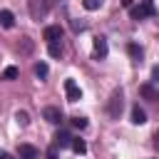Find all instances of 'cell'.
I'll use <instances>...</instances> for the list:
<instances>
[{
  "instance_id": "obj_1",
  "label": "cell",
  "mask_w": 159,
  "mask_h": 159,
  "mask_svg": "<svg viewBox=\"0 0 159 159\" xmlns=\"http://www.w3.org/2000/svg\"><path fill=\"white\" fill-rule=\"evenodd\" d=\"M107 114L112 119H119L122 114V89H114L112 97H109V104H107Z\"/></svg>"
},
{
  "instance_id": "obj_2",
  "label": "cell",
  "mask_w": 159,
  "mask_h": 159,
  "mask_svg": "<svg viewBox=\"0 0 159 159\" xmlns=\"http://www.w3.org/2000/svg\"><path fill=\"white\" fill-rule=\"evenodd\" d=\"M154 12H157V10H154V5H144V2H142V5H132V7H129L132 20H137V22H139V20H144V17H152Z\"/></svg>"
},
{
  "instance_id": "obj_3",
  "label": "cell",
  "mask_w": 159,
  "mask_h": 159,
  "mask_svg": "<svg viewBox=\"0 0 159 159\" xmlns=\"http://www.w3.org/2000/svg\"><path fill=\"white\" fill-rule=\"evenodd\" d=\"M27 5H30V15L35 20H42L47 15V10H50V2L47 0H27Z\"/></svg>"
},
{
  "instance_id": "obj_4",
  "label": "cell",
  "mask_w": 159,
  "mask_h": 159,
  "mask_svg": "<svg viewBox=\"0 0 159 159\" xmlns=\"http://www.w3.org/2000/svg\"><path fill=\"white\" fill-rule=\"evenodd\" d=\"M107 52H109L107 40H104L102 35H97V37L92 40V57H94V60H104V57H107Z\"/></svg>"
},
{
  "instance_id": "obj_5",
  "label": "cell",
  "mask_w": 159,
  "mask_h": 159,
  "mask_svg": "<svg viewBox=\"0 0 159 159\" xmlns=\"http://www.w3.org/2000/svg\"><path fill=\"white\" fill-rule=\"evenodd\" d=\"M62 35H65V30H62L60 25H47V27L42 30V40H45L47 45H50V42H60Z\"/></svg>"
},
{
  "instance_id": "obj_6",
  "label": "cell",
  "mask_w": 159,
  "mask_h": 159,
  "mask_svg": "<svg viewBox=\"0 0 159 159\" xmlns=\"http://www.w3.org/2000/svg\"><path fill=\"white\" fill-rule=\"evenodd\" d=\"M65 97H67V102H80L82 99V89L77 87L75 80H65Z\"/></svg>"
},
{
  "instance_id": "obj_7",
  "label": "cell",
  "mask_w": 159,
  "mask_h": 159,
  "mask_svg": "<svg viewBox=\"0 0 159 159\" xmlns=\"http://www.w3.org/2000/svg\"><path fill=\"white\" fill-rule=\"evenodd\" d=\"M42 117H45L50 124H62V119H65V114L60 112V107H45V109H42Z\"/></svg>"
},
{
  "instance_id": "obj_8",
  "label": "cell",
  "mask_w": 159,
  "mask_h": 159,
  "mask_svg": "<svg viewBox=\"0 0 159 159\" xmlns=\"http://www.w3.org/2000/svg\"><path fill=\"white\" fill-rule=\"evenodd\" d=\"M72 134L67 132V129H60L57 134H55V147H60V149H65V147H72Z\"/></svg>"
},
{
  "instance_id": "obj_9",
  "label": "cell",
  "mask_w": 159,
  "mask_h": 159,
  "mask_svg": "<svg viewBox=\"0 0 159 159\" xmlns=\"http://www.w3.org/2000/svg\"><path fill=\"white\" fill-rule=\"evenodd\" d=\"M37 154H40V152H37L32 144H20V147H17V157H20V159H37Z\"/></svg>"
},
{
  "instance_id": "obj_10",
  "label": "cell",
  "mask_w": 159,
  "mask_h": 159,
  "mask_svg": "<svg viewBox=\"0 0 159 159\" xmlns=\"http://www.w3.org/2000/svg\"><path fill=\"white\" fill-rule=\"evenodd\" d=\"M132 124H137V127L147 124V112H144L139 104H134V107H132Z\"/></svg>"
},
{
  "instance_id": "obj_11",
  "label": "cell",
  "mask_w": 159,
  "mask_h": 159,
  "mask_svg": "<svg viewBox=\"0 0 159 159\" xmlns=\"http://www.w3.org/2000/svg\"><path fill=\"white\" fill-rule=\"evenodd\" d=\"M127 52H129V57H132L134 62H142V57H144V50H142V45H137V42H129V45H127Z\"/></svg>"
},
{
  "instance_id": "obj_12",
  "label": "cell",
  "mask_w": 159,
  "mask_h": 159,
  "mask_svg": "<svg viewBox=\"0 0 159 159\" xmlns=\"http://www.w3.org/2000/svg\"><path fill=\"white\" fill-rule=\"evenodd\" d=\"M12 25H15V15H12L10 10H0V27L10 30Z\"/></svg>"
},
{
  "instance_id": "obj_13",
  "label": "cell",
  "mask_w": 159,
  "mask_h": 159,
  "mask_svg": "<svg viewBox=\"0 0 159 159\" xmlns=\"http://www.w3.org/2000/svg\"><path fill=\"white\" fill-rule=\"evenodd\" d=\"M17 75H20V70H17L15 65H7V67L2 70V80H17Z\"/></svg>"
},
{
  "instance_id": "obj_14",
  "label": "cell",
  "mask_w": 159,
  "mask_h": 159,
  "mask_svg": "<svg viewBox=\"0 0 159 159\" xmlns=\"http://www.w3.org/2000/svg\"><path fill=\"white\" fill-rule=\"evenodd\" d=\"M15 122H17L20 127H27V124H30V114H27L25 109H17V112H15Z\"/></svg>"
},
{
  "instance_id": "obj_15",
  "label": "cell",
  "mask_w": 159,
  "mask_h": 159,
  "mask_svg": "<svg viewBox=\"0 0 159 159\" xmlns=\"http://www.w3.org/2000/svg\"><path fill=\"white\" fill-rule=\"evenodd\" d=\"M72 152H75V154H84V152H87V144H84V139L75 137V139H72Z\"/></svg>"
},
{
  "instance_id": "obj_16",
  "label": "cell",
  "mask_w": 159,
  "mask_h": 159,
  "mask_svg": "<svg viewBox=\"0 0 159 159\" xmlns=\"http://www.w3.org/2000/svg\"><path fill=\"white\" fill-rule=\"evenodd\" d=\"M47 52H50V57H62L65 50H62L60 42H50V45H47Z\"/></svg>"
},
{
  "instance_id": "obj_17",
  "label": "cell",
  "mask_w": 159,
  "mask_h": 159,
  "mask_svg": "<svg viewBox=\"0 0 159 159\" xmlns=\"http://www.w3.org/2000/svg\"><path fill=\"white\" fill-rule=\"evenodd\" d=\"M47 72H50V67H47L45 62H37V65H35V77H37V80H45Z\"/></svg>"
},
{
  "instance_id": "obj_18",
  "label": "cell",
  "mask_w": 159,
  "mask_h": 159,
  "mask_svg": "<svg viewBox=\"0 0 159 159\" xmlns=\"http://www.w3.org/2000/svg\"><path fill=\"white\" fill-rule=\"evenodd\" d=\"M139 92H142L147 99H159V94L154 92V87H152V84H142V87H139Z\"/></svg>"
},
{
  "instance_id": "obj_19",
  "label": "cell",
  "mask_w": 159,
  "mask_h": 159,
  "mask_svg": "<svg viewBox=\"0 0 159 159\" xmlns=\"http://www.w3.org/2000/svg\"><path fill=\"white\" fill-rule=\"evenodd\" d=\"M102 2H104V0H82V5H84V10H89V12H94V10H99V7H102Z\"/></svg>"
},
{
  "instance_id": "obj_20",
  "label": "cell",
  "mask_w": 159,
  "mask_h": 159,
  "mask_svg": "<svg viewBox=\"0 0 159 159\" xmlns=\"http://www.w3.org/2000/svg\"><path fill=\"white\" fill-rule=\"evenodd\" d=\"M72 127H75V129H84V127H87V119H84V117H72Z\"/></svg>"
},
{
  "instance_id": "obj_21",
  "label": "cell",
  "mask_w": 159,
  "mask_h": 159,
  "mask_svg": "<svg viewBox=\"0 0 159 159\" xmlns=\"http://www.w3.org/2000/svg\"><path fill=\"white\" fill-rule=\"evenodd\" d=\"M84 27H87V25H84L82 20H72V30H75V32H82Z\"/></svg>"
},
{
  "instance_id": "obj_22",
  "label": "cell",
  "mask_w": 159,
  "mask_h": 159,
  "mask_svg": "<svg viewBox=\"0 0 159 159\" xmlns=\"http://www.w3.org/2000/svg\"><path fill=\"white\" fill-rule=\"evenodd\" d=\"M57 152H60V147H55V144H52V147L47 149V159H57Z\"/></svg>"
},
{
  "instance_id": "obj_23",
  "label": "cell",
  "mask_w": 159,
  "mask_h": 159,
  "mask_svg": "<svg viewBox=\"0 0 159 159\" xmlns=\"http://www.w3.org/2000/svg\"><path fill=\"white\" fill-rule=\"evenodd\" d=\"M30 50H32V42L25 37V40H22V52H30Z\"/></svg>"
},
{
  "instance_id": "obj_24",
  "label": "cell",
  "mask_w": 159,
  "mask_h": 159,
  "mask_svg": "<svg viewBox=\"0 0 159 159\" xmlns=\"http://www.w3.org/2000/svg\"><path fill=\"white\" fill-rule=\"evenodd\" d=\"M152 82L159 84V67H152Z\"/></svg>"
},
{
  "instance_id": "obj_25",
  "label": "cell",
  "mask_w": 159,
  "mask_h": 159,
  "mask_svg": "<svg viewBox=\"0 0 159 159\" xmlns=\"http://www.w3.org/2000/svg\"><path fill=\"white\" fill-rule=\"evenodd\" d=\"M0 159H15L12 154H7V152H0Z\"/></svg>"
},
{
  "instance_id": "obj_26",
  "label": "cell",
  "mask_w": 159,
  "mask_h": 159,
  "mask_svg": "<svg viewBox=\"0 0 159 159\" xmlns=\"http://www.w3.org/2000/svg\"><path fill=\"white\" fill-rule=\"evenodd\" d=\"M154 147L159 149V129H157V134H154Z\"/></svg>"
},
{
  "instance_id": "obj_27",
  "label": "cell",
  "mask_w": 159,
  "mask_h": 159,
  "mask_svg": "<svg viewBox=\"0 0 159 159\" xmlns=\"http://www.w3.org/2000/svg\"><path fill=\"white\" fill-rule=\"evenodd\" d=\"M122 5L124 7H132V0H122Z\"/></svg>"
},
{
  "instance_id": "obj_28",
  "label": "cell",
  "mask_w": 159,
  "mask_h": 159,
  "mask_svg": "<svg viewBox=\"0 0 159 159\" xmlns=\"http://www.w3.org/2000/svg\"><path fill=\"white\" fill-rule=\"evenodd\" d=\"M142 2H144V5H154V0H142Z\"/></svg>"
}]
</instances>
